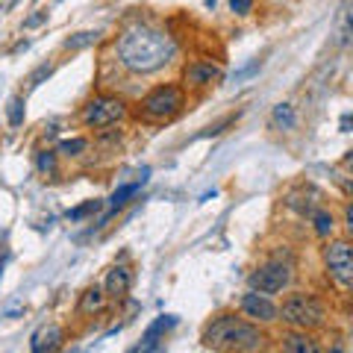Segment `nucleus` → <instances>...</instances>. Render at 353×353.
Returning a JSON list of instances; mask_svg holds the SVG:
<instances>
[{"instance_id":"1","label":"nucleus","mask_w":353,"mask_h":353,"mask_svg":"<svg viewBox=\"0 0 353 353\" xmlns=\"http://www.w3.org/2000/svg\"><path fill=\"white\" fill-rule=\"evenodd\" d=\"M176 57V41L171 32L148 24H132L115 39V59L130 74H157Z\"/></svg>"},{"instance_id":"2","label":"nucleus","mask_w":353,"mask_h":353,"mask_svg":"<svg viewBox=\"0 0 353 353\" xmlns=\"http://www.w3.org/2000/svg\"><path fill=\"white\" fill-rule=\"evenodd\" d=\"M277 321L289 324L292 330H303V333H312V330H321L327 324V309L318 301L315 294L306 292H292L285 301L277 306Z\"/></svg>"},{"instance_id":"3","label":"nucleus","mask_w":353,"mask_h":353,"mask_svg":"<svg viewBox=\"0 0 353 353\" xmlns=\"http://www.w3.org/2000/svg\"><path fill=\"white\" fill-rule=\"evenodd\" d=\"M185 106V94L183 85L176 83H162L139 101V115L145 121H153V124H162V121H171L180 115V109Z\"/></svg>"},{"instance_id":"4","label":"nucleus","mask_w":353,"mask_h":353,"mask_svg":"<svg viewBox=\"0 0 353 353\" xmlns=\"http://www.w3.org/2000/svg\"><path fill=\"white\" fill-rule=\"evenodd\" d=\"M83 124L88 130H106L127 118V103L115 94H94L92 101L83 106Z\"/></svg>"},{"instance_id":"5","label":"nucleus","mask_w":353,"mask_h":353,"mask_svg":"<svg viewBox=\"0 0 353 353\" xmlns=\"http://www.w3.org/2000/svg\"><path fill=\"white\" fill-rule=\"evenodd\" d=\"M324 265H327V274L339 289H350L353 283V250H350V241L347 239H333L330 245L324 248Z\"/></svg>"},{"instance_id":"6","label":"nucleus","mask_w":353,"mask_h":353,"mask_svg":"<svg viewBox=\"0 0 353 353\" xmlns=\"http://www.w3.org/2000/svg\"><path fill=\"white\" fill-rule=\"evenodd\" d=\"M250 289L259 294H277L283 289H289L292 283V268L285 262H265L250 274Z\"/></svg>"},{"instance_id":"7","label":"nucleus","mask_w":353,"mask_h":353,"mask_svg":"<svg viewBox=\"0 0 353 353\" xmlns=\"http://www.w3.org/2000/svg\"><path fill=\"white\" fill-rule=\"evenodd\" d=\"M239 324H241V318L236 312H224V315L212 318V321L203 327V336H201L203 347H209V350H227Z\"/></svg>"},{"instance_id":"8","label":"nucleus","mask_w":353,"mask_h":353,"mask_svg":"<svg viewBox=\"0 0 353 353\" xmlns=\"http://www.w3.org/2000/svg\"><path fill=\"white\" fill-rule=\"evenodd\" d=\"M241 312H245L253 324H274L277 321V303H274L268 294H259L253 289L241 297Z\"/></svg>"},{"instance_id":"9","label":"nucleus","mask_w":353,"mask_h":353,"mask_svg":"<svg viewBox=\"0 0 353 353\" xmlns=\"http://www.w3.org/2000/svg\"><path fill=\"white\" fill-rule=\"evenodd\" d=\"M262 347H265V333L253 321H245V318H241V324L236 327L227 353H262Z\"/></svg>"},{"instance_id":"10","label":"nucleus","mask_w":353,"mask_h":353,"mask_svg":"<svg viewBox=\"0 0 353 353\" xmlns=\"http://www.w3.org/2000/svg\"><path fill=\"white\" fill-rule=\"evenodd\" d=\"M221 80V65L215 62H192V65H185V71H183V83L189 85V88H209V85H215Z\"/></svg>"},{"instance_id":"11","label":"nucleus","mask_w":353,"mask_h":353,"mask_svg":"<svg viewBox=\"0 0 353 353\" xmlns=\"http://www.w3.org/2000/svg\"><path fill=\"white\" fill-rule=\"evenodd\" d=\"M130 285H132V274L127 265H112L106 274V283H103V292L106 297H112V301H124L130 294Z\"/></svg>"},{"instance_id":"12","label":"nucleus","mask_w":353,"mask_h":353,"mask_svg":"<svg viewBox=\"0 0 353 353\" xmlns=\"http://www.w3.org/2000/svg\"><path fill=\"white\" fill-rule=\"evenodd\" d=\"M62 339H65L62 327H57V324L39 327L36 333H32V339H30V350L32 353H57L62 347Z\"/></svg>"},{"instance_id":"13","label":"nucleus","mask_w":353,"mask_h":353,"mask_svg":"<svg viewBox=\"0 0 353 353\" xmlns=\"http://www.w3.org/2000/svg\"><path fill=\"white\" fill-rule=\"evenodd\" d=\"M280 350L283 353H324L321 345H318L309 333H303V330H289V333H283Z\"/></svg>"},{"instance_id":"14","label":"nucleus","mask_w":353,"mask_h":353,"mask_svg":"<svg viewBox=\"0 0 353 353\" xmlns=\"http://www.w3.org/2000/svg\"><path fill=\"white\" fill-rule=\"evenodd\" d=\"M176 327V315H159L157 321H153L148 330H145V336H141V353H150L153 347L159 345V339L168 333V330H174Z\"/></svg>"},{"instance_id":"15","label":"nucleus","mask_w":353,"mask_h":353,"mask_svg":"<svg viewBox=\"0 0 353 353\" xmlns=\"http://www.w3.org/2000/svg\"><path fill=\"white\" fill-rule=\"evenodd\" d=\"M106 292H103V285H88V289L80 294V303H77V312L80 315H101L103 309H106Z\"/></svg>"},{"instance_id":"16","label":"nucleus","mask_w":353,"mask_h":353,"mask_svg":"<svg viewBox=\"0 0 353 353\" xmlns=\"http://www.w3.org/2000/svg\"><path fill=\"white\" fill-rule=\"evenodd\" d=\"M141 189V183H124V185H118V189L112 192V197H109V212H106V218L101 221V227L106 224L109 218H115L121 209H124L127 203H130V197H136V192Z\"/></svg>"},{"instance_id":"17","label":"nucleus","mask_w":353,"mask_h":353,"mask_svg":"<svg viewBox=\"0 0 353 353\" xmlns=\"http://www.w3.org/2000/svg\"><path fill=\"white\" fill-rule=\"evenodd\" d=\"M309 218H312V230H315V236H318V239H330V236L336 233V215L330 212V209L318 206Z\"/></svg>"},{"instance_id":"18","label":"nucleus","mask_w":353,"mask_h":353,"mask_svg":"<svg viewBox=\"0 0 353 353\" xmlns=\"http://www.w3.org/2000/svg\"><path fill=\"white\" fill-rule=\"evenodd\" d=\"M101 36H103L101 30H80V32H74V36L65 39L62 48L71 50V53H74V50H85V48H92V44L101 41Z\"/></svg>"},{"instance_id":"19","label":"nucleus","mask_w":353,"mask_h":353,"mask_svg":"<svg viewBox=\"0 0 353 353\" xmlns=\"http://www.w3.org/2000/svg\"><path fill=\"white\" fill-rule=\"evenodd\" d=\"M271 124L277 130H294L297 124V115H294V106L292 103H277L271 112Z\"/></svg>"},{"instance_id":"20","label":"nucleus","mask_w":353,"mask_h":353,"mask_svg":"<svg viewBox=\"0 0 353 353\" xmlns=\"http://www.w3.org/2000/svg\"><path fill=\"white\" fill-rule=\"evenodd\" d=\"M24 106L27 103H24V97H21V94H15L12 101H9V106H6V121H9V127H12V130H18L21 124H24V115H27Z\"/></svg>"},{"instance_id":"21","label":"nucleus","mask_w":353,"mask_h":353,"mask_svg":"<svg viewBox=\"0 0 353 353\" xmlns=\"http://www.w3.org/2000/svg\"><path fill=\"white\" fill-rule=\"evenodd\" d=\"M36 171L44 176L57 174V150H39L36 153Z\"/></svg>"},{"instance_id":"22","label":"nucleus","mask_w":353,"mask_h":353,"mask_svg":"<svg viewBox=\"0 0 353 353\" xmlns=\"http://www.w3.org/2000/svg\"><path fill=\"white\" fill-rule=\"evenodd\" d=\"M103 209V201H85L80 206H74L68 209V221H85L88 215H97Z\"/></svg>"},{"instance_id":"23","label":"nucleus","mask_w":353,"mask_h":353,"mask_svg":"<svg viewBox=\"0 0 353 353\" xmlns=\"http://www.w3.org/2000/svg\"><path fill=\"white\" fill-rule=\"evenodd\" d=\"M88 150V141L85 139H62L57 153H62V157H80V153Z\"/></svg>"},{"instance_id":"24","label":"nucleus","mask_w":353,"mask_h":353,"mask_svg":"<svg viewBox=\"0 0 353 353\" xmlns=\"http://www.w3.org/2000/svg\"><path fill=\"white\" fill-rule=\"evenodd\" d=\"M50 77H53V62H41L39 68L30 74V80H27V83H30V88H39L44 80H50Z\"/></svg>"},{"instance_id":"25","label":"nucleus","mask_w":353,"mask_h":353,"mask_svg":"<svg viewBox=\"0 0 353 353\" xmlns=\"http://www.w3.org/2000/svg\"><path fill=\"white\" fill-rule=\"evenodd\" d=\"M48 9H36L32 15H27L24 18V30H36V27H41V24H48Z\"/></svg>"},{"instance_id":"26","label":"nucleus","mask_w":353,"mask_h":353,"mask_svg":"<svg viewBox=\"0 0 353 353\" xmlns=\"http://www.w3.org/2000/svg\"><path fill=\"white\" fill-rule=\"evenodd\" d=\"M230 9L236 15H250L253 12V0H230Z\"/></svg>"},{"instance_id":"27","label":"nucleus","mask_w":353,"mask_h":353,"mask_svg":"<svg viewBox=\"0 0 353 353\" xmlns=\"http://www.w3.org/2000/svg\"><path fill=\"white\" fill-rule=\"evenodd\" d=\"M253 71H259V59H256V62H250L245 71H239V74H236V80H241V77H250Z\"/></svg>"},{"instance_id":"28","label":"nucleus","mask_w":353,"mask_h":353,"mask_svg":"<svg viewBox=\"0 0 353 353\" xmlns=\"http://www.w3.org/2000/svg\"><path fill=\"white\" fill-rule=\"evenodd\" d=\"M341 132H350V112L341 115Z\"/></svg>"},{"instance_id":"29","label":"nucleus","mask_w":353,"mask_h":353,"mask_svg":"<svg viewBox=\"0 0 353 353\" xmlns=\"http://www.w3.org/2000/svg\"><path fill=\"white\" fill-rule=\"evenodd\" d=\"M330 353H345V345H341V341H333V347H330Z\"/></svg>"},{"instance_id":"30","label":"nucleus","mask_w":353,"mask_h":353,"mask_svg":"<svg viewBox=\"0 0 353 353\" xmlns=\"http://www.w3.org/2000/svg\"><path fill=\"white\" fill-rule=\"evenodd\" d=\"M203 3H206V9H215V3H218V0H203Z\"/></svg>"},{"instance_id":"31","label":"nucleus","mask_w":353,"mask_h":353,"mask_svg":"<svg viewBox=\"0 0 353 353\" xmlns=\"http://www.w3.org/2000/svg\"><path fill=\"white\" fill-rule=\"evenodd\" d=\"M127 353H141V347H132V350H127Z\"/></svg>"},{"instance_id":"32","label":"nucleus","mask_w":353,"mask_h":353,"mask_svg":"<svg viewBox=\"0 0 353 353\" xmlns=\"http://www.w3.org/2000/svg\"><path fill=\"white\" fill-rule=\"evenodd\" d=\"M59 3H62V0H59Z\"/></svg>"}]
</instances>
